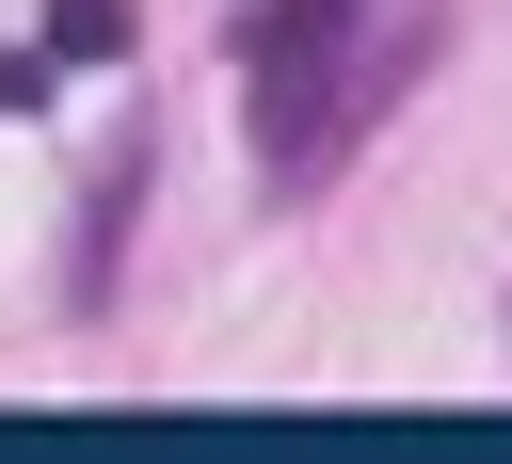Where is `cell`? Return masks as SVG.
Here are the masks:
<instances>
[{
  "label": "cell",
  "instance_id": "6da1fadb",
  "mask_svg": "<svg viewBox=\"0 0 512 464\" xmlns=\"http://www.w3.org/2000/svg\"><path fill=\"white\" fill-rule=\"evenodd\" d=\"M336 32H352V0H272L256 16V112L272 128H304V80L336 64Z\"/></svg>",
  "mask_w": 512,
  "mask_h": 464
}]
</instances>
